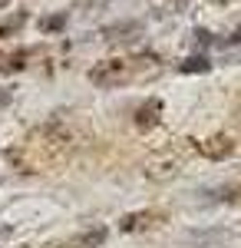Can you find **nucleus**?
I'll return each instance as SVG.
<instances>
[{
    "instance_id": "f257e3e1",
    "label": "nucleus",
    "mask_w": 241,
    "mask_h": 248,
    "mask_svg": "<svg viewBox=\"0 0 241 248\" xmlns=\"http://www.w3.org/2000/svg\"><path fill=\"white\" fill-rule=\"evenodd\" d=\"M146 73V63L142 60H106V63H96L90 70V83L99 90H116V86H126L136 77Z\"/></svg>"
},
{
    "instance_id": "f03ea898",
    "label": "nucleus",
    "mask_w": 241,
    "mask_h": 248,
    "mask_svg": "<svg viewBox=\"0 0 241 248\" xmlns=\"http://www.w3.org/2000/svg\"><path fill=\"white\" fill-rule=\"evenodd\" d=\"M155 222H166V212H155V209L136 212V215H126L122 218V232H142L149 225H155Z\"/></svg>"
},
{
    "instance_id": "7ed1b4c3",
    "label": "nucleus",
    "mask_w": 241,
    "mask_h": 248,
    "mask_svg": "<svg viewBox=\"0 0 241 248\" xmlns=\"http://www.w3.org/2000/svg\"><path fill=\"white\" fill-rule=\"evenodd\" d=\"M159 113H162V103H159V99H146L142 109L136 113V126H139V129H152V126L159 123Z\"/></svg>"
},
{
    "instance_id": "20e7f679",
    "label": "nucleus",
    "mask_w": 241,
    "mask_h": 248,
    "mask_svg": "<svg viewBox=\"0 0 241 248\" xmlns=\"http://www.w3.org/2000/svg\"><path fill=\"white\" fill-rule=\"evenodd\" d=\"M202 153H205V155H211V159H225V155L235 153V142H231L228 136H218V139H208V142H205Z\"/></svg>"
},
{
    "instance_id": "39448f33",
    "label": "nucleus",
    "mask_w": 241,
    "mask_h": 248,
    "mask_svg": "<svg viewBox=\"0 0 241 248\" xmlns=\"http://www.w3.org/2000/svg\"><path fill=\"white\" fill-rule=\"evenodd\" d=\"M126 33H132V37H136V33H142V23L126 20V23H112V27H106V30H103V37H106V40H122Z\"/></svg>"
},
{
    "instance_id": "423d86ee",
    "label": "nucleus",
    "mask_w": 241,
    "mask_h": 248,
    "mask_svg": "<svg viewBox=\"0 0 241 248\" xmlns=\"http://www.w3.org/2000/svg\"><path fill=\"white\" fill-rule=\"evenodd\" d=\"M103 242H106V229H93V232H86V235H79V238H73L70 248H99Z\"/></svg>"
},
{
    "instance_id": "0eeeda50",
    "label": "nucleus",
    "mask_w": 241,
    "mask_h": 248,
    "mask_svg": "<svg viewBox=\"0 0 241 248\" xmlns=\"http://www.w3.org/2000/svg\"><path fill=\"white\" fill-rule=\"evenodd\" d=\"M225 238H228V232H192V235H188L192 245H202V242H208V245L215 242V245H218V242H225Z\"/></svg>"
},
{
    "instance_id": "6e6552de",
    "label": "nucleus",
    "mask_w": 241,
    "mask_h": 248,
    "mask_svg": "<svg viewBox=\"0 0 241 248\" xmlns=\"http://www.w3.org/2000/svg\"><path fill=\"white\" fill-rule=\"evenodd\" d=\"M179 70H182V73H208L211 63H208V57H188Z\"/></svg>"
},
{
    "instance_id": "1a4fd4ad",
    "label": "nucleus",
    "mask_w": 241,
    "mask_h": 248,
    "mask_svg": "<svg viewBox=\"0 0 241 248\" xmlns=\"http://www.w3.org/2000/svg\"><path fill=\"white\" fill-rule=\"evenodd\" d=\"M27 57H30V53H27V50H20V53H14V57L7 60L0 70H3V73H20V70L27 66Z\"/></svg>"
},
{
    "instance_id": "9d476101",
    "label": "nucleus",
    "mask_w": 241,
    "mask_h": 248,
    "mask_svg": "<svg viewBox=\"0 0 241 248\" xmlns=\"http://www.w3.org/2000/svg\"><path fill=\"white\" fill-rule=\"evenodd\" d=\"M63 23H66L63 14H56V17H43V20H40V30H43V33H50V30H60Z\"/></svg>"
},
{
    "instance_id": "9b49d317",
    "label": "nucleus",
    "mask_w": 241,
    "mask_h": 248,
    "mask_svg": "<svg viewBox=\"0 0 241 248\" xmlns=\"http://www.w3.org/2000/svg\"><path fill=\"white\" fill-rule=\"evenodd\" d=\"M23 20H27V17H23V14H17L14 20H7V23H0V40H3V37H10V33H14L17 27H23Z\"/></svg>"
},
{
    "instance_id": "f8f14e48",
    "label": "nucleus",
    "mask_w": 241,
    "mask_h": 248,
    "mask_svg": "<svg viewBox=\"0 0 241 248\" xmlns=\"http://www.w3.org/2000/svg\"><path fill=\"white\" fill-rule=\"evenodd\" d=\"M225 43H228V46H238V43H241V27H238V30H231V37L225 40Z\"/></svg>"
},
{
    "instance_id": "ddd939ff",
    "label": "nucleus",
    "mask_w": 241,
    "mask_h": 248,
    "mask_svg": "<svg viewBox=\"0 0 241 248\" xmlns=\"http://www.w3.org/2000/svg\"><path fill=\"white\" fill-rule=\"evenodd\" d=\"M10 99H14V93H10V90H7V86H3V90H0V106H7V103H10Z\"/></svg>"
},
{
    "instance_id": "4468645a",
    "label": "nucleus",
    "mask_w": 241,
    "mask_h": 248,
    "mask_svg": "<svg viewBox=\"0 0 241 248\" xmlns=\"http://www.w3.org/2000/svg\"><path fill=\"white\" fill-rule=\"evenodd\" d=\"M7 232H10V229H7V225H3V222H0V235H7Z\"/></svg>"
},
{
    "instance_id": "2eb2a0df",
    "label": "nucleus",
    "mask_w": 241,
    "mask_h": 248,
    "mask_svg": "<svg viewBox=\"0 0 241 248\" xmlns=\"http://www.w3.org/2000/svg\"><path fill=\"white\" fill-rule=\"evenodd\" d=\"M3 3H7V0H0V7H3Z\"/></svg>"
}]
</instances>
